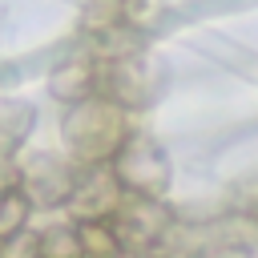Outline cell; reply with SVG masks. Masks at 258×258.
<instances>
[{"mask_svg": "<svg viewBox=\"0 0 258 258\" xmlns=\"http://www.w3.org/2000/svg\"><path fill=\"white\" fill-rule=\"evenodd\" d=\"M60 137H64V149L77 165H113V157L133 137L129 109L105 93L85 97V101L69 105V113L60 121Z\"/></svg>", "mask_w": 258, "mask_h": 258, "instance_id": "cell-1", "label": "cell"}, {"mask_svg": "<svg viewBox=\"0 0 258 258\" xmlns=\"http://www.w3.org/2000/svg\"><path fill=\"white\" fill-rule=\"evenodd\" d=\"M210 226V222H206ZM198 258H254V250H242V246H230V242H218L214 234H210V242L202 246V254Z\"/></svg>", "mask_w": 258, "mask_h": 258, "instance_id": "cell-13", "label": "cell"}, {"mask_svg": "<svg viewBox=\"0 0 258 258\" xmlns=\"http://www.w3.org/2000/svg\"><path fill=\"white\" fill-rule=\"evenodd\" d=\"M48 89H52V97L64 101V105H77V101H85V97H97V93H101V60L77 56V60L60 64V69L48 77Z\"/></svg>", "mask_w": 258, "mask_h": 258, "instance_id": "cell-7", "label": "cell"}, {"mask_svg": "<svg viewBox=\"0 0 258 258\" xmlns=\"http://www.w3.org/2000/svg\"><path fill=\"white\" fill-rule=\"evenodd\" d=\"M20 189V161H12L4 149H0V198Z\"/></svg>", "mask_w": 258, "mask_h": 258, "instance_id": "cell-14", "label": "cell"}, {"mask_svg": "<svg viewBox=\"0 0 258 258\" xmlns=\"http://www.w3.org/2000/svg\"><path fill=\"white\" fill-rule=\"evenodd\" d=\"M101 93L113 97L125 109H141L149 101V77H145V60L141 56H117V60H101Z\"/></svg>", "mask_w": 258, "mask_h": 258, "instance_id": "cell-6", "label": "cell"}, {"mask_svg": "<svg viewBox=\"0 0 258 258\" xmlns=\"http://www.w3.org/2000/svg\"><path fill=\"white\" fill-rule=\"evenodd\" d=\"M125 258H149V254H125Z\"/></svg>", "mask_w": 258, "mask_h": 258, "instance_id": "cell-16", "label": "cell"}, {"mask_svg": "<svg viewBox=\"0 0 258 258\" xmlns=\"http://www.w3.org/2000/svg\"><path fill=\"white\" fill-rule=\"evenodd\" d=\"M210 234L218 242H230V246H242V250H254L258 254V210L238 206V210L214 218L210 222Z\"/></svg>", "mask_w": 258, "mask_h": 258, "instance_id": "cell-8", "label": "cell"}, {"mask_svg": "<svg viewBox=\"0 0 258 258\" xmlns=\"http://www.w3.org/2000/svg\"><path fill=\"white\" fill-rule=\"evenodd\" d=\"M77 234H81L85 258H125V246L117 238L113 218L109 222H77Z\"/></svg>", "mask_w": 258, "mask_h": 258, "instance_id": "cell-9", "label": "cell"}, {"mask_svg": "<svg viewBox=\"0 0 258 258\" xmlns=\"http://www.w3.org/2000/svg\"><path fill=\"white\" fill-rule=\"evenodd\" d=\"M113 169H117L125 194H141V198H161L169 189V177H173L165 149L141 133H133L125 141V149L113 157Z\"/></svg>", "mask_w": 258, "mask_h": 258, "instance_id": "cell-3", "label": "cell"}, {"mask_svg": "<svg viewBox=\"0 0 258 258\" xmlns=\"http://www.w3.org/2000/svg\"><path fill=\"white\" fill-rule=\"evenodd\" d=\"M238 198H242V206H246V210H258V173H254V177H246V181L238 185Z\"/></svg>", "mask_w": 258, "mask_h": 258, "instance_id": "cell-15", "label": "cell"}, {"mask_svg": "<svg viewBox=\"0 0 258 258\" xmlns=\"http://www.w3.org/2000/svg\"><path fill=\"white\" fill-rule=\"evenodd\" d=\"M0 258H40V238L32 230H24V234L0 242Z\"/></svg>", "mask_w": 258, "mask_h": 258, "instance_id": "cell-12", "label": "cell"}, {"mask_svg": "<svg viewBox=\"0 0 258 258\" xmlns=\"http://www.w3.org/2000/svg\"><path fill=\"white\" fill-rule=\"evenodd\" d=\"M77 169H81V165L56 157V153H32L28 161H20V194H24L36 210L69 206L73 185H77Z\"/></svg>", "mask_w": 258, "mask_h": 258, "instance_id": "cell-5", "label": "cell"}, {"mask_svg": "<svg viewBox=\"0 0 258 258\" xmlns=\"http://www.w3.org/2000/svg\"><path fill=\"white\" fill-rule=\"evenodd\" d=\"M32 210H36V206H32L20 189L4 194V198H0V242H8V238H16V234H24V230H28Z\"/></svg>", "mask_w": 258, "mask_h": 258, "instance_id": "cell-11", "label": "cell"}, {"mask_svg": "<svg viewBox=\"0 0 258 258\" xmlns=\"http://www.w3.org/2000/svg\"><path fill=\"white\" fill-rule=\"evenodd\" d=\"M40 238V258H85L81 250V234H77V222L73 226H48L36 234Z\"/></svg>", "mask_w": 258, "mask_h": 258, "instance_id": "cell-10", "label": "cell"}, {"mask_svg": "<svg viewBox=\"0 0 258 258\" xmlns=\"http://www.w3.org/2000/svg\"><path fill=\"white\" fill-rule=\"evenodd\" d=\"M125 185L117 177L113 165H81L77 169V185H73V198H69V218L73 222H109L121 202H125Z\"/></svg>", "mask_w": 258, "mask_h": 258, "instance_id": "cell-4", "label": "cell"}, {"mask_svg": "<svg viewBox=\"0 0 258 258\" xmlns=\"http://www.w3.org/2000/svg\"><path fill=\"white\" fill-rule=\"evenodd\" d=\"M113 226H117L125 254H157V250H165V242L177 226V214L165 206V198L129 194L121 202V210L113 214Z\"/></svg>", "mask_w": 258, "mask_h": 258, "instance_id": "cell-2", "label": "cell"}]
</instances>
